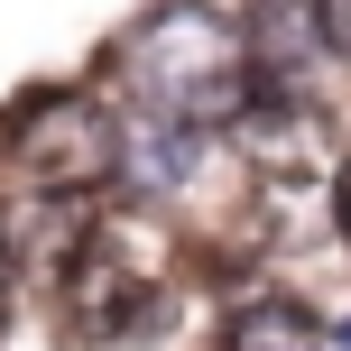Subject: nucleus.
<instances>
[{
	"instance_id": "nucleus-8",
	"label": "nucleus",
	"mask_w": 351,
	"mask_h": 351,
	"mask_svg": "<svg viewBox=\"0 0 351 351\" xmlns=\"http://www.w3.org/2000/svg\"><path fill=\"white\" fill-rule=\"evenodd\" d=\"M19 305V231H10V213H0V315Z\"/></svg>"
},
{
	"instance_id": "nucleus-6",
	"label": "nucleus",
	"mask_w": 351,
	"mask_h": 351,
	"mask_svg": "<svg viewBox=\"0 0 351 351\" xmlns=\"http://www.w3.org/2000/svg\"><path fill=\"white\" fill-rule=\"evenodd\" d=\"M222 351H324V324L296 296H241L222 315Z\"/></svg>"
},
{
	"instance_id": "nucleus-2",
	"label": "nucleus",
	"mask_w": 351,
	"mask_h": 351,
	"mask_svg": "<svg viewBox=\"0 0 351 351\" xmlns=\"http://www.w3.org/2000/svg\"><path fill=\"white\" fill-rule=\"evenodd\" d=\"M56 305H65V324L84 342H130L158 324L167 305V241L148 213L130 204H102L84 222V241L56 259Z\"/></svg>"
},
{
	"instance_id": "nucleus-1",
	"label": "nucleus",
	"mask_w": 351,
	"mask_h": 351,
	"mask_svg": "<svg viewBox=\"0 0 351 351\" xmlns=\"http://www.w3.org/2000/svg\"><path fill=\"white\" fill-rule=\"evenodd\" d=\"M130 84H139L148 111H176V121L222 130L231 111L259 93V47H250L241 19H222L213 0H167V10L139 19V37L121 47Z\"/></svg>"
},
{
	"instance_id": "nucleus-3",
	"label": "nucleus",
	"mask_w": 351,
	"mask_h": 351,
	"mask_svg": "<svg viewBox=\"0 0 351 351\" xmlns=\"http://www.w3.org/2000/svg\"><path fill=\"white\" fill-rule=\"evenodd\" d=\"M0 148H10V176L28 194H111L121 185V121L93 93H37L28 111H10Z\"/></svg>"
},
{
	"instance_id": "nucleus-5",
	"label": "nucleus",
	"mask_w": 351,
	"mask_h": 351,
	"mask_svg": "<svg viewBox=\"0 0 351 351\" xmlns=\"http://www.w3.org/2000/svg\"><path fill=\"white\" fill-rule=\"evenodd\" d=\"M204 121H176V111H139L121 121V185L130 194H176L194 167H204Z\"/></svg>"
},
{
	"instance_id": "nucleus-9",
	"label": "nucleus",
	"mask_w": 351,
	"mask_h": 351,
	"mask_svg": "<svg viewBox=\"0 0 351 351\" xmlns=\"http://www.w3.org/2000/svg\"><path fill=\"white\" fill-rule=\"evenodd\" d=\"M333 231L351 241V158H342V176H333Z\"/></svg>"
},
{
	"instance_id": "nucleus-4",
	"label": "nucleus",
	"mask_w": 351,
	"mask_h": 351,
	"mask_svg": "<svg viewBox=\"0 0 351 351\" xmlns=\"http://www.w3.org/2000/svg\"><path fill=\"white\" fill-rule=\"evenodd\" d=\"M222 139L241 148V167L259 176L268 194H315V185H324V204H333V176H342L333 121H324L296 84H259V93L222 121Z\"/></svg>"
},
{
	"instance_id": "nucleus-7",
	"label": "nucleus",
	"mask_w": 351,
	"mask_h": 351,
	"mask_svg": "<svg viewBox=\"0 0 351 351\" xmlns=\"http://www.w3.org/2000/svg\"><path fill=\"white\" fill-rule=\"evenodd\" d=\"M315 28H324L333 56H351V0H315Z\"/></svg>"
},
{
	"instance_id": "nucleus-10",
	"label": "nucleus",
	"mask_w": 351,
	"mask_h": 351,
	"mask_svg": "<svg viewBox=\"0 0 351 351\" xmlns=\"http://www.w3.org/2000/svg\"><path fill=\"white\" fill-rule=\"evenodd\" d=\"M342 351H351V324H342Z\"/></svg>"
}]
</instances>
